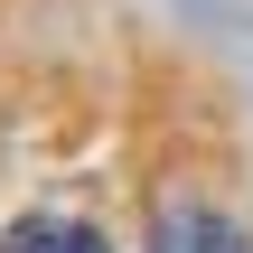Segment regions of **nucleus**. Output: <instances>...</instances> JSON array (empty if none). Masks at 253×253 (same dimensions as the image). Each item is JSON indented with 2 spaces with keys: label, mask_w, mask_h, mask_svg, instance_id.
<instances>
[{
  "label": "nucleus",
  "mask_w": 253,
  "mask_h": 253,
  "mask_svg": "<svg viewBox=\"0 0 253 253\" xmlns=\"http://www.w3.org/2000/svg\"><path fill=\"white\" fill-rule=\"evenodd\" d=\"M150 253H244V235L225 216H207V207H178V216H160Z\"/></svg>",
  "instance_id": "f257e3e1"
},
{
  "label": "nucleus",
  "mask_w": 253,
  "mask_h": 253,
  "mask_svg": "<svg viewBox=\"0 0 253 253\" xmlns=\"http://www.w3.org/2000/svg\"><path fill=\"white\" fill-rule=\"evenodd\" d=\"M0 253H113L94 225H66V216H19Z\"/></svg>",
  "instance_id": "f03ea898"
}]
</instances>
